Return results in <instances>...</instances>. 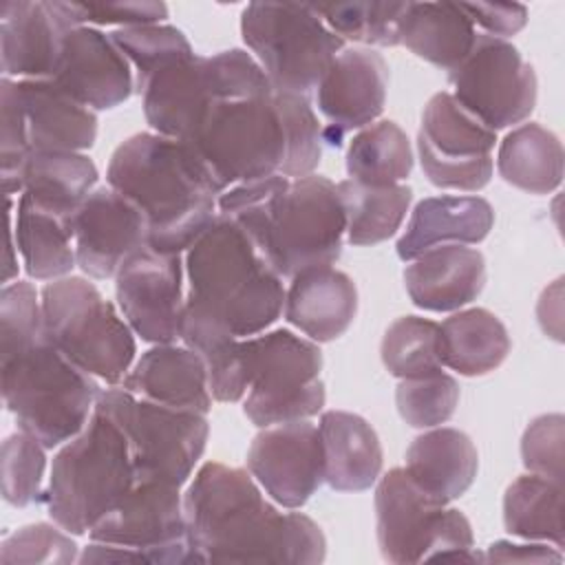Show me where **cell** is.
Instances as JSON below:
<instances>
[{
    "label": "cell",
    "mask_w": 565,
    "mask_h": 565,
    "mask_svg": "<svg viewBox=\"0 0 565 565\" xmlns=\"http://www.w3.org/2000/svg\"><path fill=\"white\" fill-rule=\"evenodd\" d=\"M88 536L135 550L152 565L196 563L188 541L183 494L170 483L135 481L88 530Z\"/></svg>",
    "instance_id": "obj_16"
},
{
    "label": "cell",
    "mask_w": 565,
    "mask_h": 565,
    "mask_svg": "<svg viewBox=\"0 0 565 565\" xmlns=\"http://www.w3.org/2000/svg\"><path fill=\"white\" fill-rule=\"evenodd\" d=\"M150 402L207 415L212 393L201 358L185 344H154L135 362L121 384Z\"/></svg>",
    "instance_id": "obj_27"
},
{
    "label": "cell",
    "mask_w": 565,
    "mask_h": 565,
    "mask_svg": "<svg viewBox=\"0 0 565 565\" xmlns=\"http://www.w3.org/2000/svg\"><path fill=\"white\" fill-rule=\"evenodd\" d=\"M395 404L399 417L408 426L435 428L452 417L459 404V384L444 371L399 380L395 388Z\"/></svg>",
    "instance_id": "obj_43"
},
{
    "label": "cell",
    "mask_w": 565,
    "mask_h": 565,
    "mask_svg": "<svg viewBox=\"0 0 565 565\" xmlns=\"http://www.w3.org/2000/svg\"><path fill=\"white\" fill-rule=\"evenodd\" d=\"M183 276L181 254L159 252L148 243L119 265L115 274L117 307L143 342L170 344L179 340L185 305Z\"/></svg>",
    "instance_id": "obj_17"
},
{
    "label": "cell",
    "mask_w": 565,
    "mask_h": 565,
    "mask_svg": "<svg viewBox=\"0 0 565 565\" xmlns=\"http://www.w3.org/2000/svg\"><path fill=\"white\" fill-rule=\"evenodd\" d=\"M79 563H146V561L135 550L102 543V541H93L79 554Z\"/></svg>",
    "instance_id": "obj_53"
},
{
    "label": "cell",
    "mask_w": 565,
    "mask_h": 565,
    "mask_svg": "<svg viewBox=\"0 0 565 565\" xmlns=\"http://www.w3.org/2000/svg\"><path fill=\"white\" fill-rule=\"evenodd\" d=\"M185 302L205 311L238 338L263 333L285 307L278 271L227 216L214 221L185 252Z\"/></svg>",
    "instance_id": "obj_3"
},
{
    "label": "cell",
    "mask_w": 565,
    "mask_h": 565,
    "mask_svg": "<svg viewBox=\"0 0 565 565\" xmlns=\"http://www.w3.org/2000/svg\"><path fill=\"white\" fill-rule=\"evenodd\" d=\"M324 24L342 40L397 46L406 2H333L313 4Z\"/></svg>",
    "instance_id": "obj_41"
},
{
    "label": "cell",
    "mask_w": 565,
    "mask_h": 565,
    "mask_svg": "<svg viewBox=\"0 0 565 565\" xmlns=\"http://www.w3.org/2000/svg\"><path fill=\"white\" fill-rule=\"evenodd\" d=\"M97 177V166L84 152L31 150L22 170V194L75 216Z\"/></svg>",
    "instance_id": "obj_35"
},
{
    "label": "cell",
    "mask_w": 565,
    "mask_h": 565,
    "mask_svg": "<svg viewBox=\"0 0 565 565\" xmlns=\"http://www.w3.org/2000/svg\"><path fill=\"white\" fill-rule=\"evenodd\" d=\"M388 64L369 49H342L316 86V104L327 126L322 141L340 146L344 135L373 124L386 104Z\"/></svg>",
    "instance_id": "obj_19"
},
{
    "label": "cell",
    "mask_w": 565,
    "mask_h": 565,
    "mask_svg": "<svg viewBox=\"0 0 565 565\" xmlns=\"http://www.w3.org/2000/svg\"><path fill=\"white\" fill-rule=\"evenodd\" d=\"M46 338L84 373L110 386L121 384L137 353L135 331L82 276H64L40 294Z\"/></svg>",
    "instance_id": "obj_7"
},
{
    "label": "cell",
    "mask_w": 565,
    "mask_h": 565,
    "mask_svg": "<svg viewBox=\"0 0 565 565\" xmlns=\"http://www.w3.org/2000/svg\"><path fill=\"white\" fill-rule=\"evenodd\" d=\"M31 150L84 152L97 139V115L51 77L15 79Z\"/></svg>",
    "instance_id": "obj_24"
},
{
    "label": "cell",
    "mask_w": 565,
    "mask_h": 565,
    "mask_svg": "<svg viewBox=\"0 0 565 565\" xmlns=\"http://www.w3.org/2000/svg\"><path fill=\"white\" fill-rule=\"evenodd\" d=\"M486 285V258L466 245H441L408 260L404 287L424 311H459L477 300Z\"/></svg>",
    "instance_id": "obj_23"
},
{
    "label": "cell",
    "mask_w": 565,
    "mask_h": 565,
    "mask_svg": "<svg viewBox=\"0 0 565 565\" xmlns=\"http://www.w3.org/2000/svg\"><path fill=\"white\" fill-rule=\"evenodd\" d=\"M44 446L20 430L2 441V497L13 508H26L40 499L46 470Z\"/></svg>",
    "instance_id": "obj_44"
},
{
    "label": "cell",
    "mask_w": 565,
    "mask_h": 565,
    "mask_svg": "<svg viewBox=\"0 0 565 565\" xmlns=\"http://www.w3.org/2000/svg\"><path fill=\"white\" fill-rule=\"evenodd\" d=\"M269 93L274 88L252 53L243 49L210 57L192 53L152 75L141 93L143 117L157 135L183 141L212 99Z\"/></svg>",
    "instance_id": "obj_10"
},
{
    "label": "cell",
    "mask_w": 565,
    "mask_h": 565,
    "mask_svg": "<svg viewBox=\"0 0 565 565\" xmlns=\"http://www.w3.org/2000/svg\"><path fill=\"white\" fill-rule=\"evenodd\" d=\"M477 33L459 2H406L399 44L450 73L475 46Z\"/></svg>",
    "instance_id": "obj_31"
},
{
    "label": "cell",
    "mask_w": 565,
    "mask_h": 565,
    "mask_svg": "<svg viewBox=\"0 0 565 565\" xmlns=\"http://www.w3.org/2000/svg\"><path fill=\"white\" fill-rule=\"evenodd\" d=\"M79 561L77 545L57 523H31L13 534L4 536L0 543V563L13 565H35V563H53L68 565Z\"/></svg>",
    "instance_id": "obj_45"
},
{
    "label": "cell",
    "mask_w": 565,
    "mask_h": 565,
    "mask_svg": "<svg viewBox=\"0 0 565 565\" xmlns=\"http://www.w3.org/2000/svg\"><path fill=\"white\" fill-rule=\"evenodd\" d=\"M404 470L419 490L448 505L472 486L479 455L463 430L435 426L411 441Z\"/></svg>",
    "instance_id": "obj_28"
},
{
    "label": "cell",
    "mask_w": 565,
    "mask_h": 565,
    "mask_svg": "<svg viewBox=\"0 0 565 565\" xmlns=\"http://www.w3.org/2000/svg\"><path fill=\"white\" fill-rule=\"evenodd\" d=\"M51 79L90 110H110L135 90L130 62L97 26H73L64 35Z\"/></svg>",
    "instance_id": "obj_20"
},
{
    "label": "cell",
    "mask_w": 565,
    "mask_h": 565,
    "mask_svg": "<svg viewBox=\"0 0 565 565\" xmlns=\"http://www.w3.org/2000/svg\"><path fill=\"white\" fill-rule=\"evenodd\" d=\"M179 340L192 349L207 371L210 393L218 402H238L247 393L243 338L234 335L205 311L183 305Z\"/></svg>",
    "instance_id": "obj_33"
},
{
    "label": "cell",
    "mask_w": 565,
    "mask_h": 565,
    "mask_svg": "<svg viewBox=\"0 0 565 565\" xmlns=\"http://www.w3.org/2000/svg\"><path fill=\"white\" fill-rule=\"evenodd\" d=\"M146 236L141 212L124 194L110 185L95 188L75 214L77 267L97 280L113 278Z\"/></svg>",
    "instance_id": "obj_21"
},
{
    "label": "cell",
    "mask_w": 565,
    "mask_h": 565,
    "mask_svg": "<svg viewBox=\"0 0 565 565\" xmlns=\"http://www.w3.org/2000/svg\"><path fill=\"white\" fill-rule=\"evenodd\" d=\"M380 355L386 371L397 380L441 371L439 324L419 316L397 318L382 338Z\"/></svg>",
    "instance_id": "obj_39"
},
{
    "label": "cell",
    "mask_w": 565,
    "mask_h": 565,
    "mask_svg": "<svg viewBox=\"0 0 565 565\" xmlns=\"http://www.w3.org/2000/svg\"><path fill=\"white\" fill-rule=\"evenodd\" d=\"M44 333L42 302L26 280L7 282L0 291V358Z\"/></svg>",
    "instance_id": "obj_47"
},
{
    "label": "cell",
    "mask_w": 565,
    "mask_h": 565,
    "mask_svg": "<svg viewBox=\"0 0 565 565\" xmlns=\"http://www.w3.org/2000/svg\"><path fill=\"white\" fill-rule=\"evenodd\" d=\"M470 22L481 26V33L508 38L519 33L527 22V7L516 2H459Z\"/></svg>",
    "instance_id": "obj_50"
},
{
    "label": "cell",
    "mask_w": 565,
    "mask_h": 565,
    "mask_svg": "<svg viewBox=\"0 0 565 565\" xmlns=\"http://www.w3.org/2000/svg\"><path fill=\"white\" fill-rule=\"evenodd\" d=\"M73 26H104L117 24L141 26L159 24L168 18V7L163 2L141 0V2H62Z\"/></svg>",
    "instance_id": "obj_49"
},
{
    "label": "cell",
    "mask_w": 565,
    "mask_h": 565,
    "mask_svg": "<svg viewBox=\"0 0 565 565\" xmlns=\"http://www.w3.org/2000/svg\"><path fill=\"white\" fill-rule=\"evenodd\" d=\"M13 236L24 271L35 280L64 278L75 265V216L46 207L22 194Z\"/></svg>",
    "instance_id": "obj_30"
},
{
    "label": "cell",
    "mask_w": 565,
    "mask_h": 565,
    "mask_svg": "<svg viewBox=\"0 0 565 565\" xmlns=\"http://www.w3.org/2000/svg\"><path fill=\"white\" fill-rule=\"evenodd\" d=\"M497 132L450 93H435L422 113L417 154L426 179L441 190L479 192L492 179Z\"/></svg>",
    "instance_id": "obj_15"
},
{
    "label": "cell",
    "mask_w": 565,
    "mask_h": 565,
    "mask_svg": "<svg viewBox=\"0 0 565 565\" xmlns=\"http://www.w3.org/2000/svg\"><path fill=\"white\" fill-rule=\"evenodd\" d=\"M448 79L457 104L494 132L525 121L536 106V73L503 38L479 31Z\"/></svg>",
    "instance_id": "obj_14"
},
{
    "label": "cell",
    "mask_w": 565,
    "mask_h": 565,
    "mask_svg": "<svg viewBox=\"0 0 565 565\" xmlns=\"http://www.w3.org/2000/svg\"><path fill=\"white\" fill-rule=\"evenodd\" d=\"M561 282L563 278L554 280L552 287H547L541 294L539 307H536V316H539V324L541 329L552 335L554 340H563L561 338V316H563V307H561Z\"/></svg>",
    "instance_id": "obj_52"
},
{
    "label": "cell",
    "mask_w": 565,
    "mask_h": 565,
    "mask_svg": "<svg viewBox=\"0 0 565 565\" xmlns=\"http://www.w3.org/2000/svg\"><path fill=\"white\" fill-rule=\"evenodd\" d=\"M494 225V210L483 196L439 194L422 199L395 249L408 263L441 245H477Z\"/></svg>",
    "instance_id": "obj_25"
},
{
    "label": "cell",
    "mask_w": 565,
    "mask_h": 565,
    "mask_svg": "<svg viewBox=\"0 0 565 565\" xmlns=\"http://www.w3.org/2000/svg\"><path fill=\"white\" fill-rule=\"evenodd\" d=\"M510 347L505 324L483 307L459 309L439 324L441 366L466 377L499 369Z\"/></svg>",
    "instance_id": "obj_32"
},
{
    "label": "cell",
    "mask_w": 565,
    "mask_h": 565,
    "mask_svg": "<svg viewBox=\"0 0 565 565\" xmlns=\"http://www.w3.org/2000/svg\"><path fill=\"white\" fill-rule=\"evenodd\" d=\"M181 143L221 192L280 174L287 146L274 93L212 99Z\"/></svg>",
    "instance_id": "obj_6"
},
{
    "label": "cell",
    "mask_w": 565,
    "mask_h": 565,
    "mask_svg": "<svg viewBox=\"0 0 565 565\" xmlns=\"http://www.w3.org/2000/svg\"><path fill=\"white\" fill-rule=\"evenodd\" d=\"M196 563H322L327 539L302 512H280L249 470L203 463L183 494Z\"/></svg>",
    "instance_id": "obj_1"
},
{
    "label": "cell",
    "mask_w": 565,
    "mask_h": 565,
    "mask_svg": "<svg viewBox=\"0 0 565 565\" xmlns=\"http://www.w3.org/2000/svg\"><path fill=\"white\" fill-rule=\"evenodd\" d=\"M117 49L126 55L135 73V93H143L146 84L161 68L192 55V46L181 29L170 24H141L115 29L110 33Z\"/></svg>",
    "instance_id": "obj_40"
},
{
    "label": "cell",
    "mask_w": 565,
    "mask_h": 565,
    "mask_svg": "<svg viewBox=\"0 0 565 565\" xmlns=\"http://www.w3.org/2000/svg\"><path fill=\"white\" fill-rule=\"evenodd\" d=\"M247 470L282 508H302L324 481V452L309 419L263 428L247 448Z\"/></svg>",
    "instance_id": "obj_18"
},
{
    "label": "cell",
    "mask_w": 565,
    "mask_h": 565,
    "mask_svg": "<svg viewBox=\"0 0 565 565\" xmlns=\"http://www.w3.org/2000/svg\"><path fill=\"white\" fill-rule=\"evenodd\" d=\"M0 375L7 411L44 448L73 439L88 424L102 393L97 380L75 366L46 331L0 358Z\"/></svg>",
    "instance_id": "obj_4"
},
{
    "label": "cell",
    "mask_w": 565,
    "mask_h": 565,
    "mask_svg": "<svg viewBox=\"0 0 565 565\" xmlns=\"http://www.w3.org/2000/svg\"><path fill=\"white\" fill-rule=\"evenodd\" d=\"M347 236L344 207L338 185L320 174L289 179L278 194L260 254L278 271L291 278L302 269L333 265Z\"/></svg>",
    "instance_id": "obj_13"
},
{
    "label": "cell",
    "mask_w": 565,
    "mask_h": 565,
    "mask_svg": "<svg viewBox=\"0 0 565 565\" xmlns=\"http://www.w3.org/2000/svg\"><path fill=\"white\" fill-rule=\"evenodd\" d=\"M483 561L488 563H561L563 554L558 547H547L545 543H512L494 541Z\"/></svg>",
    "instance_id": "obj_51"
},
{
    "label": "cell",
    "mask_w": 565,
    "mask_h": 565,
    "mask_svg": "<svg viewBox=\"0 0 565 565\" xmlns=\"http://www.w3.org/2000/svg\"><path fill=\"white\" fill-rule=\"evenodd\" d=\"M413 170V148L406 132L391 119L364 126L347 148L349 179L369 185L402 183Z\"/></svg>",
    "instance_id": "obj_38"
},
{
    "label": "cell",
    "mask_w": 565,
    "mask_h": 565,
    "mask_svg": "<svg viewBox=\"0 0 565 565\" xmlns=\"http://www.w3.org/2000/svg\"><path fill=\"white\" fill-rule=\"evenodd\" d=\"M135 483L128 439L95 406L88 424L53 457L44 490L46 512L68 534H86Z\"/></svg>",
    "instance_id": "obj_5"
},
{
    "label": "cell",
    "mask_w": 565,
    "mask_h": 565,
    "mask_svg": "<svg viewBox=\"0 0 565 565\" xmlns=\"http://www.w3.org/2000/svg\"><path fill=\"white\" fill-rule=\"evenodd\" d=\"M285 318L313 342L340 338L358 313L355 282L333 265L309 267L291 276L285 291Z\"/></svg>",
    "instance_id": "obj_26"
},
{
    "label": "cell",
    "mask_w": 565,
    "mask_h": 565,
    "mask_svg": "<svg viewBox=\"0 0 565 565\" xmlns=\"http://www.w3.org/2000/svg\"><path fill=\"white\" fill-rule=\"evenodd\" d=\"M335 185L344 207L347 241L358 247L395 236L413 201V190L404 183L369 185L344 179Z\"/></svg>",
    "instance_id": "obj_36"
},
{
    "label": "cell",
    "mask_w": 565,
    "mask_h": 565,
    "mask_svg": "<svg viewBox=\"0 0 565 565\" xmlns=\"http://www.w3.org/2000/svg\"><path fill=\"white\" fill-rule=\"evenodd\" d=\"M243 353L249 382L243 413L254 426L300 422L322 411V353L313 340L274 329L243 338Z\"/></svg>",
    "instance_id": "obj_11"
},
{
    "label": "cell",
    "mask_w": 565,
    "mask_h": 565,
    "mask_svg": "<svg viewBox=\"0 0 565 565\" xmlns=\"http://www.w3.org/2000/svg\"><path fill=\"white\" fill-rule=\"evenodd\" d=\"M95 406L108 413L124 430L135 481H159L181 488L190 479L210 435L203 413L150 402L119 384L102 388Z\"/></svg>",
    "instance_id": "obj_12"
},
{
    "label": "cell",
    "mask_w": 565,
    "mask_h": 565,
    "mask_svg": "<svg viewBox=\"0 0 565 565\" xmlns=\"http://www.w3.org/2000/svg\"><path fill=\"white\" fill-rule=\"evenodd\" d=\"M503 525L512 536L563 550V483L534 472L516 477L503 494Z\"/></svg>",
    "instance_id": "obj_37"
},
{
    "label": "cell",
    "mask_w": 565,
    "mask_h": 565,
    "mask_svg": "<svg viewBox=\"0 0 565 565\" xmlns=\"http://www.w3.org/2000/svg\"><path fill=\"white\" fill-rule=\"evenodd\" d=\"M501 179L530 194H550L563 181L561 139L536 121L512 128L497 152Z\"/></svg>",
    "instance_id": "obj_34"
},
{
    "label": "cell",
    "mask_w": 565,
    "mask_h": 565,
    "mask_svg": "<svg viewBox=\"0 0 565 565\" xmlns=\"http://www.w3.org/2000/svg\"><path fill=\"white\" fill-rule=\"evenodd\" d=\"M563 441L565 417L561 413L534 417L521 439L523 466L534 475L563 483Z\"/></svg>",
    "instance_id": "obj_48"
},
{
    "label": "cell",
    "mask_w": 565,
    "mask_h": 565,
    "mask_svg": "<svg viewBox=\"0 0 565 565\" xmlns=\"http://www.w3.org/2000/svg\"><path fill=\"white\" fill-rule=\"evenodd\" d=\"M375 532L384 561H483L475 552L468 516L419 490L404 468L380 477L375 488Z\"/></svg>",
    "instance_id": "obj_8"
},
{
    "label": "cell",
    "mask_w": 565,
    "mask_h": 565,
    "mask_svg": "<svg viewBox=\"0 0 565 565\" xmlns=\"http://www.w3.org/2000/svg\"><path fill=\"white\" fill-rule=\"evenodd\" d=\"M324 481L338 492H364L382 472V444L375 428L360 415L324 411L320 415Z\"/></svg>",
    "instance_id": "obj_29"
},
{
    "label": "cell",
    "mask_w": 565,
    "mask_h": 565,
    "mask_svg": "<svg viewBox=\"0 0 565 565\" xmlns=\"http://www.w3.org/2000/svg\"><path fill=\"white\" fill-rule=\"evenodd\" d=\"M241 35L274 93L300 97L316 90L344 49V40L305 2H249L241 13Z\"/></svg>",
    "instance_id": "obj_9"
},
{
    "label": "cell",
    "mask_w": 565,
    "mask_h": 565,
    "mask_svg": "<svg viewBox=\"0 0 565 565\" xmlns=\"http://www.w3.org/2000/svg\"><path fill=\"white\" fill-rule=\"evenodd\" d=\"M73 29L57 0H7L0 7V66L9 79L53 77L64 35Z\"/></svg>",
    "instance_id": "obj_22"
},
{
    "label": "cell",
    "mask_w": 565,
    "mask_h": 565,
    "mask_svg": "<svg viewBox=\"0 0 565 565\" xmlns=\"http://www.w3.org/2000/svg\"><path fill=\"white\" fill-rule=\"evenodd\" d=\"M106 181L146 221V243L183 254L218 214L221 190L190 148L157 132H137L110 154Z\"/></svg>",
    "instance_id": "obj_2"
},
{
    "label": "cell",
    "mask_w": 565,
    "mask_h": 565,
    "mask_svg": "<svg viewBox=\"0 0 565 565\" xmlns=\"http://www.w3.org/2000/svg\"><path fill=\"white\" fill-rule=\"evenodd\" d=\"M276 108L285 126V161L280 174L300 179L313 174L322 159V126L309 104V97L274 93Z\"/></svg>",
    "instance_id": "obj_42"
},
{
    "label": "cell",
    "mask_w": 565,
    "mask_h": 565,
    "mask_svg": "<svg viewBox=\"0 0 565 565\" xmlns=\"http://www.w3.org/2000/svg\"><path fill=\"white\" fill-rule=\"evenodd\" d=\"M0 170L7 196L22 192V170L31 152L26 119L15 93V79L0 82Z\"/></svg>",
    "instance_id": "obj_46"
}]
</instances>
